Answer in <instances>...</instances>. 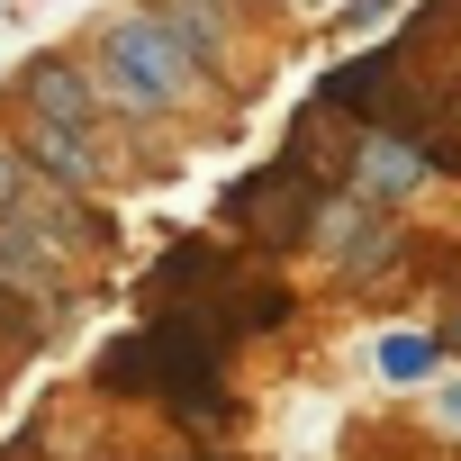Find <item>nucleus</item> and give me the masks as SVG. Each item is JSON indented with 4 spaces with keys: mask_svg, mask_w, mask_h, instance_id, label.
<instances>
[{
    "mask_svg": "<svg viewBox=\"0 0 461 461\" xmlns=\"http://www.w3.org/2000/svg\"><path fill=\"white\" fill-rule=\"evenodd\" d=\"M109 82H118L136 109H163V100H181V82H190V46H181L163 19H118V28H109Z\"/></svg>",
    "mask_w": 461,
    "mask_h": 461,
    "instance_id": "1",
    "label": "nucleus"
},
{
    "mask_svg": "<svg viewBox=\"0 0 461 461\" xmlns=\"http://www.w3.org/2000/svg\"><path fill=\"white\" fill-rule=\"evenodd\" d=\"M226 217H236L254 245H299L308 217H317V181H308V163H272V172H254L236 199H226Z\"/></svg>",
    "mask_w": 461,
    "mask_h": 461,
    "instance_id": "2",
    "label": "nucleus"
},
{
    "mask_svg": "<svg viewBox=\"0 0 461 461\" xmlns=\"http://www.w3.org/2000/svg\"><path fill=\"white\" fill-rule=\"evenodd\" d=\"M28 109L46 118V127H91V91H82V73L73 64H28Z\"/></svg>",
    "mask_w": 461,
    "mask_h": 461,
    "instance_id": "3",
    "label": "nucleus"
},
{
    "mask_svg": "<svg viewBox=\"0 0 461 461\" xmlns=\"http://www.w3.org/2000/svg\"><path fill=\"white\" fill-rule=\"evenodd\" d=\"M28 154H37L46 172H64L73 190H82V181H100V154L82 145V127H46V118H37V127H28Z\"/></svg>",
    "mask_w": 461,
    "mask_h": 461,
    "instance_id": "4",
    "label": "nucleus"
},
{
    "mask_svg": "<svg viewBox=\"0 0 461 461\" xmlns=\"http://www.w3.org/2000/svg\"><path fill=\"white\" fill-rule=\"evenodd\" d=\"M416 172H425V154H407V145H371V154H362V190H371V199L416 190Z\"/></svg>",
    "mask_w": 461,
    "mask_h": 461,
    "instance_id": "5",
    "label": "nucleus"
},
{
    "mask_svg": "<svg viewBox=\"0 0 461 461\" xmlns=\"http://www.w3.org/2000/svg\"><path fill=\"white\" fill-rule=\"evenodd\" d=\"M380 371H389V380H425V371H434V344H425V335H389V344H380Z\"/></svg>",
    "mask_w": 461,
    "mask_h": 461,
    "instance_id": "6",
    "label": "nucleus"
},
{
    "mask_svg": "<svg viewBox=\"0 0 461 461\" xmlns=\"http://www.w3.org/2000/svg\"><path fill=\"white\" fill-rule=\"evenodd\" d=\"M19 190H28V163H19V145H0V208H19Z\"/></svg>",
    "mask_w": 461,
    "mask_h": 461,
    "instance_id": "7",
    "label": "nucleus"
},
{
    "mask_svg": "<svg viewBox=\"0 0 461 461\" xmlns=\"http://www.w3.org/2000/svg\"><path fill=\"white\" fill-rule=\"evenodd\" d=\"M380 19H389V0H344V37L353 28H380Z\"/></svg>",
    "mask_w": 461,
    "mask_h": 461,
    "instance_id": "8",
    "label": "nucleus"
},
{
    "mask_svg": "<svg viewBox=\"0 0 461 461\" xmlns=\"http://www.w3.org/2000/svg\"><path fill=\"white\" fill-rule=\"evenodd\" d=\"M434 416H443V425H452V434H461V380H452V389H443V398H434Z\"/></svg>",
    "mask_w": 461,
    "mask_h": 461,
    "instance_id": "9",
    "label": "nucleus"
},
{
    "mask_svg": "<svg viewBox=\"0 0 461 461\" xmlns=\"http://www.w3.org/2000/svg\"><path fill=\"white\" fill-rule=\"evenodd\" d=\"M452 335H461V317H452Z\"/></svg>",
    "mask_w": 461,
    "mask_h": 461,
    "instance_id": "10",
    "label": "nucleus"
}]
</instances>
